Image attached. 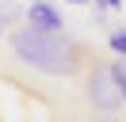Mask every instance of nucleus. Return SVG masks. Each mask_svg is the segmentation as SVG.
<instances>
[{
	"mask_svg": "<svg viewBox=\"0 0 126 122\" xmlns=\"http://www.w3.org/2000/svg\"><path fill=\"white\" fill-rule=\"evenodd\" d=\"M12 50L23 65L38 69L50 76H77L80 69H88L95 57H88V50L65 30H38V27H19L12 30Z\"/></svg>",
	"mask_w": 126,
	"mask_h": 122,
	"instance_id": "f257e3e1",
	"label": "nucleus"
},
{
	"mask_svg": "<svg viewBox=\"0 0 126 122\" xmlns=\"http://www.w3.org/2000/svg\"><path fill=\"white\" fill-rule=\"evenodd\" d=\"M84 95H88V103H92L99 114H115L118 107H126L122 95H118L115 76H111V61L95 57L92 65H88V73H84Z\"/></svg>",
	"mask_w": 126,
	"mask_h": 122,
	"instance_id": "f03ea898",
	"label": "nucleus"
},
{
	"mask_svg": "<svg viewBox=\"0 0 126 122\" xmlns=\"http://www.w3.org/2000/svg\"><path fill=\"white\" fill-rule=\"evenodd\" d=\"M27 27H38V30H65V19L61 12H57L50 0H31V8H27Z\"/></svg>",
	"mask_w": 126,
	"mask_h": 122,
	"instance_id": "7ed1b4c3",
	"label": "nucleus"
},
{
	"mask_svg": "<svg viewBox=\"0 0 126 122\" xmlns=\"http://www.w3.org/2000/svg\"><path fill=\"white\" fill-rule=\"evenodd\" d=\"M111 76H115V84H118V95H122V103H126V57L111 61Z\"/></svg>",
	"mask_w": 126,
	"mask_h": 122,
	"instance_id": "20e7f679",
	"label": "nucleus"
},
{
	"mask_svg": "<svg viewBox=\"0 0 126 122\" xmlns=\"http://www.w3.org/2000/svg\"><path fill=\"white\" fill-rule=\"evenodd\" d=\"M107 46L118 53V57H126V27H111V34H107Z\"/></svg>",
	"mask_w": 126,
	"mask_h": 122,
	"instance_id": "39448f33",
	"label": "nucleus"
},
{
	"mask_svg": "<svg viewBox=\"0 0 126 122\" xmlns=\"http://www.w3.org/2000/svg\"><path fill=\"white\" fill-rule=\"evenodd\" d=\"M92 4H99L103 12H115V8H122V0H92Z\"/></svg>",
	"mask_w": 126,
	"mask_h": 122,
	"instance_id": "423d86ee",
	"label": "nucleus"
},
{
	"mask_svg": "<svg viewBox=\"0 0 126 122\" xmlns=\"http://www.w3.org/2000/svg\"><path fill=\"white\" fill-rule=\"evenodd\" d=\"M99 122H118V118H115V114H103V118H99Z\"/></svg>",
	"mask_w": 126,
	"mask_h": 122,
	"instance_id": "0eeeda50",
	"label": "nucleus"
},
{
	"mask_svg": "<svg viewBox=\"0 0 126 122\" xmlns=\"http://www.w3.org/2000/svg\"><path fill=\"white\" fill-rule=\"evenodd\" d=\"M4 27H8V23H4V19H0V34H4Z\"/></svg>",
	"mask_w": 126,
	"mask_h": 122,
	"instance_id": "6e6552de",
	"label": "nucleus"
},
{
	"mask_svg": "<svg viewBox=\"0 0 126 122\" xmlns=\"http://www.w3.org/2000/svg\"><path fill=\"white\" fill-rule=\"evenodd\" d=\"M69 4H88V0H69Z\"/></svg>",
	"mask_w": 126,
	"mask_h": 122,
	"instance_id": "1a4fd4ad",
	"label": "nucleus"
},
{
	"mask_svg": "<svg viewBox=\"0 0 126 122\" xmlns=\"http://www.w3.org/2000/svg\"><path fill=\"white\" fill-rule=\"evenodd\" d=\"M122 122H126V118H122Z\"/></svg>",
	"mask_w": 126,
	"mask_h": 122,
	"instance_id": "9d476101",
	"label": "nucleus"
}]
</instances>
